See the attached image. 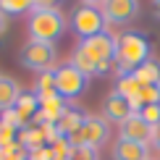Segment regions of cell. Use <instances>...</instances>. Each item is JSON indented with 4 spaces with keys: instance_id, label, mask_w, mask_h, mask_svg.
<instances>
[{
    "instance_id": "cell-1",
    "label": "cell",
    "mask_w": 160,
    "mask_h": 160,
    "mask_svg": "<svg viewBox=\"0 0 160 160\" xmlns=\"http://www.w3.org/2000/svg\"><path fill=\"white\" fill-rule=\"evenodd\" d=\"M29 39L34 42H48L55 45L58 39L66 34V16L55 5H45V8H34L29 13V24H26Z\"/></svg>"
},
{
    "instance_id": "cell-2",
    "label": "cell",
    "mask_w": 160,
    "mask_h": 160,
    "mask_svg": "<svg viewBox=\"0 0 160 160\" xmlns=\"http://www.w3.org/2000/svg\"><path fill=\"white\" fill-rule=\"evenodd\" d=\"M144 61H150V42H147V37L139 34V32H123V34L118 37V48H116L118 76L134 74Z\"/></svg>"
},
{
    "instance_id": "cell-3",
    "label": "cell",
    "mask_w": 160,
    "mask_h": 160,
    "mask_svg": "<svg viewBox=\"0 0 160 160\" xmlns=\"http://www.w3.org/2000/svg\"><path fill=\"white\" fill-rule=\"evenodd\" d=\"M55 58H58L55 45L34 42V39H26V45L21 48V52H18V63H21L26 71H34V74L52 71L55 68Z\"/></svg>"
},
{
    "instance_id": "cell-4",
    "label": "cell",
    "mask_w": 160,
    "mask_h": 160,
    "mask_svg": "<svg viewBox=\"0 0 160 160\" xmlns=\"http://www.w3.org/2000/svg\"><path fill=\"white\" fill-rule=\"evenodd\" d=\"M87 84H89V76L82 74L71 61L63 66H55V89L63 100H74L79 95H84Z\"/></svg>"
},
{
    "instance_id": "cell-5",
    "label": "cell",
    "mask_w": 160,
    "mask_h": 160,
    "mask_svg": "<svg viewBox=\"0 0 160 160\" xmlns=\"http://www.w3.org/2000/svg\"><path fill=\"white\" fill-rule=\"evenodd\" d=\"M108 21H105L100 8H89V5H79L71 13V29L79 34V39H89L95 34H102Z\"/></svg>"
},
{
    "instance_id": "cell-6",
    "label": "cell",
    "mask_w": 160,
    "mask_h": 160,
    "mask_svg": "<svg viewBox=\"0 0 160 160\" xmlns=\"http://www.w3.org/2000/svg\"><path fill=\"white\" fill-rule=\"evenodd\" d=\"M76 48H82V50H84V52H87V55H89L97 66H102V63H113V61H116L118 37H113V34H108V32H102V34H95V37H89V39H82Z\"/></svg>"
},
{
    "instance_id": "cell-7",
    "label": "cell",
    "mask_w": 160,
    "mask_h": 160,
    "mask_svg": "<svg viewBox=\"0 0 160 160\" xmlns=\"http://www.w3.org/2000/svg\"><path fill=\"white\" fill-rule=\"evenodd\" d=\"M105 21L108 24H116V26H123L129 21H134L139 16V0H105L100 5Z\"/></svg>"
},
{
    "instance_id": "cell-8",
    "label": "cell",
    "mask_w": 160,
    "mask_h": 160,
    "mask_svg": "<svg viewBox=\"0 0 160 160\" xmlns=\"http://www.w3.org/2000/svg\"><path fill=\"white\" fill-rule=\"evenodd\" d=\"M82 144H89V147H102L105 142L110 139V123L105 121L102 116H92V113H87L84 118V126H82Z\"/></svg>"
},
{
    "instance_id": "cell-9",
    "label": "cell",
    "mask_w": 160,
    "mask_h": 160,
    "mask_svg": "<svg viewBox=\"0 0 160 160\" xmlns=\"http://www.w3.org/2000/svg\"><path fill=\"white\" fill-rule=\"evenodd\" d=\"M129 116H134V108H131V102L121 95V92L113 89L110 95L105 97V102H102V118H105L108 123H118V126H121Z\"/></svg>"
},
{
    "instance_id": "cell-10",
    "label": "cell",
    "mask_w": 160,
    "mask_h": 160,
    "mask_svg": "<svg viewBox=\"0 0 160 160\" xmlns=\"http://www.w3.org/2000/svg\"><path fill=\"white\" fill-rule=\"evenodd\" d=\"M118 137H121V139H129V142L150 144V139H152V126L144 123V118L139 116V113H134V116H129V118L121 123Z\"/></svg>"
},
{
    "instance_id": "cell-11",
    "label": "cell",
    "mask_w": 160,
    "mask_h": 160,
    "mask_svg": "<svg viewBox=\"0 0 160 160\" xmlns=\"http://www.w3.org/2000/svg\"><path fill=\"white\" fill-rule=\"evenodd\" d=\"M113 160H150V144H139V142H129V139H116L110 150Z\"/></svg>"
},
{
    "instance_id": "cell-12",
    "label": "cell",
    "mask_w": 160,
    "mask_h": 160,
    "mask_svg": "<svg viewBox=\"0 0 160 160\" xmlns=\"http://www.w3.org/2000/svg\"><path fill=\"white\" fill-rule=\"evenodd\" d=\"M18 97H21V87H18V82L11 79V76H0V113L16 108Z\"/></svg>"
},
{
    "instance_id": "cell-13",
    "label": "cell",
    "mask_w": 160,
    "mask_h": 160,
    "mask_svg": "<svg viewBox=\"0 0 160 160\" xmlns=\"http://www.w3.org/2000/svg\"><path fill=\"white\" fill-rule=\"evenodd\" d=\"M16 113H18V118H21L24 129H26V123L32 126L34 116L39 113V97L34 95V92H32V95H24L21 92V97H18V102H16Z\"/></svg>"
},
{
    "instance_id": "cell-14",
    "label": "cell",
    "mask_w": 160,
    "mask_h": 160,
    "mask_svg": "<svg viewBox=\"0 0 160 160\" xmlns=\"http://www.w3.org/2000/svg\"><path fill=\"white\" fill-rule=\"evenodd\" d=\"M134 79H137L142 87H158V82H160V61H155V58L144 61V63L134 71Z\"/></svg>"
},
{
    "instance_id": "cell-15",
    "label": "cell",
    "mask_w": 160,
    "mask_h": 160,
    "mask_svg": "<svg viewBox=\"0 0 160 160\" xmlns=\"http://www.w3.org/2000/svg\"><path fill=\"white\" fill-rule=\"evenodd\" d=\"M84 118H87V113L76 110V108H68V110H66L63 116H61V121H58V131H61L63 137L76 134V131L84 126Z\"/></svg>"
},
{
    "instance_id": "cell-16",
    "label": "cell",
    "mask_w": 160,
    "mask_h": 160,
    "mask_svg": "<svg viewBox=\"0 0 160 160\" xmlns=\"http://www.w3.org/2000/svg\"><path fill=\"white\" fill-rule=\"evenodd\" d=\"M34 95H37V97H58V89H55V68H52V71H45V74L37 76Z\"/></svg>"
},
{
    "instance_id": "cell-17",
    "label": "cell",
    "mask_w": 160,
    "mask_h": 160,
    "mask_svg": "<svg viewBox=\"0 0 160 160\" xmlns=\"http://www.w3.org/2000/svg\"><path fill=\"white\" fill-rule=\"evenodd\" d=\"M116 92H121V95L129 100V102H134V100L139 97V92H142V84L134 79V74H123V76H118Z\"/></svg>"
},
{
    "instance_id": "cell-18",
    "label": "cell",
    "mask_w": 160,
    "mask_h": 160,
    "mask_svg": "<svg viewBox=\"0 0 160 160\" xmlns=\"http://www.w3.org/2000/svg\"><path fill=\"white\" fill-rule=\"evenodd\" d=\"M37 0H0V11L5 16H24V13L34 11Z\"/></svg>"
},
{
    "instance_id": "cell-19",
    "label": "cell",
    "mask_w": 160,
    "mask_h": 160,
    "mask_svg": "<svg viewBox=\"0 0 160 160\" xmlns=\"http://www.w3.org/2000/svg\"><path fill=\"white\" fill-rule=\"evenodd\" d=\"M18 142H21L26 150L48 144V142H45V134H42V129H39V126H26V129H21V131H18Z\"/></svg>"
},
{
    "instance_id": "cell-20",
    "label": "cell",
    "mask_w": 160,
    "mask_h": 160,
    "mask_svg": "<svg viewBox=\"0 0 160 160\" xmlns=\"http://www.w3.org/2000/svg\"><path fill=\"white\" fill-rule=\"evenodd\" d=\"M71 63H74L76 68L82 71V74H87L89 79H92V76H97V63L92 61V58L87 55L82 48H76V50H74V55H71Z\"/></svg>"
},
{
    "instance_id": "cell-21",
    "label": "cell",
    "mask_w": 160,
    "mask_h": 160,
    "mask_svg": "<svg viewBox=\"0 0 160 160\" xmlns=\"http://www.w3.org/2000/svg\"><path fill=\"white\" fill-rule=\"evenodd\" d=\"M26 158H29V152L18 139L13 144H8V147H0V160H26Z\"/></svg>"
},
{
    "instance_id": "cell-22",
    "label": "cell",
    "mask_w": 160,
    "mask_h": 160,
    "mask_svg": "<svg viewBox=\"0 0 160 160\" xmlns=\"http://www.w3.org/2000/svg\"><path fill=\"white\" fill-rule=\"evenodd\" d=\"M139 116L144 118V123L158 126V123H160V102H155V105H144V108L139 110Z\"/></svg>"
},
{
    "instance_id": "cell-23",
    "label": "cell",
    "mask_w": 160,
    "mask_h": 160,
    "mask_svg": "<svg viewBox=\"0 0 160 160\" xmlns=\"http://www.w3.org/2000/svg\"><path fill=\"white\" fill-rule=\"evenodd\" d=\"M18 139V131L11 129V126H5L3 121H0V147H8V144H13Z\"/></svg>"
},
{
    "instance_id": "cell-24",
    "label": "cell",
    "mask_w": 160,
    "mask_h": 160,
    "mask_svg": "<svg viewBox=\"0 0 160 160\" xmlns=\"http://www.w3.org/2000/svg\"><path fill=\"white\" fill-rule=\"evenodd\" d=\"M26 152H29V158H26V160H52L50 144H42V147H32V150H26Z\"/></svg>"
},
{
    "instance_id": "cell-25",
    "label": "cell",
    "mask_w": 160,
    "mask_h": 160,
    "mask_svg": "<svg viewBox=\"0 0 160 160\" xmlns=\"http://www.w3.org/2000/svg\"><path fill=\"white\" fill-rule=\"evenodd\" d=\"M74 160H97V150L89 147V144H82V147H76Z\"/></svg>"
},
{
    "instance_id": "cell-26",
    "label": "cell",
    "mask_w": 160,
    "mask_h": 160,
    "mask_svg": "<svg viewBox=\"0 0 160 160\" xmlns=\"http://www.w3.org/2000/svg\"><path fill=\"white\" fill-rule=\"evenodd\" d=\"M150 144H155V150L160 152V123L152 126V139H150Z\"/></svg>"
},
{
    "instance_id": "cell-27",
    "label": "cell",
    "mask_w": 160,
    "mask_h": 160,
    "mask_svg": "<svg viewBox=\"0 0 160 160\" xmlns=\"http://www.w3.org/2000/svg\"><path fill=\"white\" fill-rule=\"evenodd\" d=\"M5 32H8V16H5V13L0 11V37H3Z\"/></svg>"
},
{
    "instance_id": "cell-28",
    "label": "cell",
    "mask_w": 160,
    "mask_h": 160,
    "mask_svg": "<svg viewBox=\"0 0 160 160\" xmlns=\"http://www.w3.org/2000/svg\"><path fill=\"white\" fill-rule=\"evenodd\" d=\"M79 3H82V5H89V8H100L105 0H79Z\"/></svg>"
},
{
    "instance_id": "cell-29",
    "label": "cell",
    "mask_w": 160,
    "mask_h": 160,
    "mask_svg": "<svg viewBox=\"0 0 160 160\" xmlns=\"http://www.w3.org/2000/svg\"><path fill=\"white\" fill-rule=\"evenodd\" d=\"M52 3H55V0H37L34 8H45V5H52Z\"/></svg>"
},
{
    "instance_id": "cell-30",
    "label": "cell",
    "mask_w": 160,
    "mask_h": 160,
    "mask_svg": "<svg viewBox=\"0 0 160 160\" xmlns=\"http://www.w3.org/2000/svg\"><path fill=\"white\" fill-rule=\"evenodd\" d=\"M152 3H155V8H158V16H160V0H152Z\"/></svg>"
},
{
    "instance_id": "cell-31",
    "label": "cell",
    "mask_w": 160,
    "mask_h": 160,
    "mask_svg": "<svg viewBox=\"0 0 160 160\" xmlns=\"http://www.w3.org/2000/svg\"><path fill=\"white\" fill-rule=\"evenodd\" d=\"M158 89H160V82H158Z\"/></svg>"
},
{
    "instance_id": "cell-32",
    "label": "cell",
    "mask_w": 160,
    "mask_h": 160,
    "mask_svg": "<svg viewBox=\"0 0 160 160\" xmlns=\"http://www.w3.org/2000/svg\"><path fill=\"white\" fill-rule=\"evenodd\" d=\"M0 76H3V74H0Z\"/></svg>"
}]
</instances>
